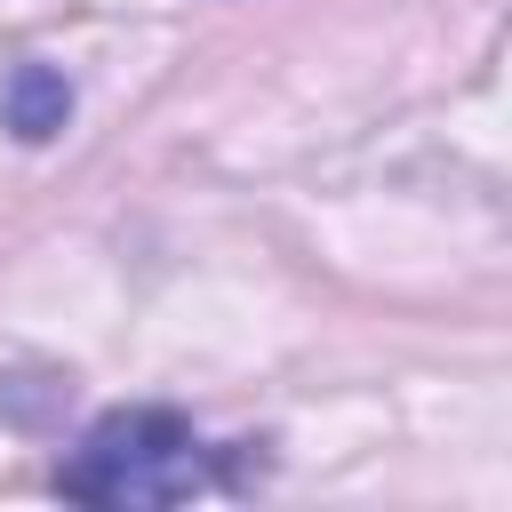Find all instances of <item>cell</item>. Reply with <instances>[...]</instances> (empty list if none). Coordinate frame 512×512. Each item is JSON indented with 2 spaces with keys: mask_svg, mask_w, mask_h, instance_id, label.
<instances>
[{
  "mask_svg": "<svg viewBox=\"0 0 512 512\" xmlns=\"http://www.w3.org/2000/svg\"><path fill=\"white\" fill-rule=\"evenodd\" d=\"M224 480V456L176 408H112L80 432L56 488L80 504H184Z\"/></svg>",
  "mask_w": 512,
  "mask_h": 512,
  "instance_id": "1",
  "label": "cell"
},
{
  "mask_svg": "<svg viewBox=\"0 0 512 512\" xmlns=\"http://www.w3.org/2000/svg\"><path fill=\"white\" fill-rule=\"evenodd\" d=\"M64 112H72L64 72H48V64H16V72H8V88H0V120H8L24 144L56 136V128H64Z\"/></svg>",
  "mask_w": 512,
  "mask_h": 512,
  "instance_id": "2",
  "label": "cell"
}]
</instances>
